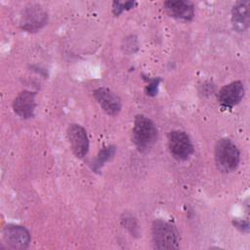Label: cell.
Returning a JSON list of instances; mask_svg holds the SVG:
<instances>
[{
  "instance_id": "1",
  "label": "cell",
  "mask_w": 250,
  "mask_h": 250,
  "mask_svg": "<svg viewBox=\"0 0 250 250\" xmlns=\"http://www.w3.org/2000/svg\"><path fill=\"white\" fill-rule=\"evenodd\" d=\"M157 137V128L150 118L143 114H139L135 117L132 140L140 151H145L150 148L156 142Z\"/></svg>"
},
{
  "instance_id": "2",
  "label": "cell",
  "mask_w": 250,
  "mask_h": 250,
  "mask_svg": "<svg viewBox=\"0 0 250 250\" xmlns=\"http://www.w3.org/2000/svg\"><path fill=\"white\" fill-rule=\"evenodd\" d=\"M214 155L217 168L223 173H230L238 167L240 152L236 145L229 139L223 138L217 141Z\"/></svg>"
},
{
  "instance_id": "3",
  "label": "cell",
  "mask_w": 250,
  "mask_h": 250,
  "mask_svg": "<svg viewBox=\"0 0 250 250\" xmlns=\"http://www.w3.org/2000/svg\"><path fill=\"white\" fill-rule=\"evenodd\" d=\"M151 236L155 249H177L180 246V233L169 222L155 220L152 223Z\"/></svg>"
},
{
  "instance_id": "4",
  "label": "cell",
  "mask_w": 250,
  "mask_h": 250,
  "mask_svg": "<svg viewBox=\"0 0 250 250\" xmlns=\"http://www.w3.org/2000/svg\"><path fill=\"white\" fill-rule=\"evenodd\" d=\"M168 146L171 155L178 161L188 160L193 153V145L189 136L180 130L170 132Z\"/></svg>"
},
{
  "instance_id": "5",
  "label": "cell",
  "mask_w": 250,
  "mask_h": 250,
  "mask_svg": "<svg viewBox=\"0 0 250 250\" xmlns=\"http://www.w3.org/2000/svg\"><path fill=\"white\" fill-rule=\"evenodd\" d=\"M245 93L244 85L241 81H233L225 85L218 94V101L224 110L231 109L238 104Z\"/></svg>"
},
{
  "instance_id": "6",
  "label": "cell",
  "mask_w": 250,
  "mask_h": 250,
  "mask_svg": "<svg viewBox=\"0 0 250 250\" xmlns=\"http://www.w3.org/2000/svg\"><path fill=\"white\" fill-rule=\"evenodd\" d=\"M66 136L73 154L78 158H83L89 150V139L86 130L79 124H71L67 128Z\"/></svg>"
},
{
  "instance_id": "7",
  "label": "cell",
  "mask_w": 250,
  "mask_h": 250,
  "mask_svg": "<svg viewBox=\"0 0 250 250\" xmlns=\"http://www.w3.org/2000/svg\"><path fill=\"white\" fill-rule=\"evenodd\" d=\"M3 239L11 249H26L30 243V234L22 226L7 225L3 229Z\"/></svg>"
},
{
  "instance_id": "8",
  "label": "cell",
  "mask_w": 250,
  "mask_h": 250,
  "mask_svg": "<svg viewBox=\"0 0 250 250\" xmlns=\"http://www.w3.org/2000/svg\"><path fill=\"white\" fill-rule=\"evenodd\" d=\"M95 100L102 109L108 115L115 116L121 110V100L110 89L105 87L98 88L93 93Z\"/></svg>"
},
{
  "instance_id": "9",
  "label": "cell",
  "mask_w": 250,
  "mask_h": 250,
  "mask_svg": "<svg viewBox=\"0 0 250 250\" xmlns=\"http://www.w3.org/2000/svg\"><path fill=\"white\" fill-rule=\"evenodd\" d=\"M36 107L35 93L31 91L21 92L13 102V109L21 118L27 119L34 115Z\"/></svg>"
},
{
  "instance_id": "10",
  "label": "cell",
  "mask_w": 250,
  "mask_h": 250,
  "mask_svg": "<svg viewBox=\"0 0 250 250\" xmlns=\"http://www.w3.org/2000/svg\"><path fill=\"white\" fill-rule=\"evenodd\" d=\"M47 22L46 12L37 5L25 9L21 17V28L27 31H34L41 28Z\"/></svg>"
},
{
  "instance_id": "11",
  "label": "cell",
  "mask_w": 250,
  "mask_h": 250,
  "mask_svg": "<svg viewBox=\"0 0 250 250\" xmlns=\"http://www.w3.org/2000/svg\"><path fill=\"white\" fill-rule=\"evenodd\" d=\"M250 2L239 1L231 10V23L233 28L238 32L247 30L250 22Z\"/></svg>"
},
{
  "instance_id": "12",
  "label": "cell",
  "mask_w": 250,
  "mask_h": 250,
  "mask_svg": "<svg viewBox=\"0 0 250 250\" xmlns=\"http://www.w3.org/2000/svg\"><path fill=\"white\" fill-rule=\"evenodd\" d=\"M164 7L169 16L184 21H190L194 16V7L190 1H166Z\"/></svg>"
},
{
  "instance_id": "13",
  "label": "cell",
  "mask_w": 250,
  "mask_h": 250,
  "mask_svg": "<svg viewBox=\"0 0 250 250\" xmlns=\"http://www.w3.org/2000/svg\"><path fill=\"white\" fill-rule=\"evenodd\" d=\"M114 153H115V146H107V147H104V148L99 152L95 163H93V164H94L93 169H94L95 171H99V169H100L101 167H103V165H104L106 161L110 160V159L113 157Z\"/></svg>"
},
{
  "instance_id": "14",
  "label": "cell",
  "mask_w": 250,
  "mask_h": 250,
  "mask_svg": "<svg viewBox=\"0 0 250 250\" xmlns=\"http://www.w3.org/2000/svg\"><path fill=\"white\" fill-rule=\"evenodd\" d=\"M134 6V2H126V3H118L114 2V8L113 13L115 15H119L124 10H129Z\"/></svg>"
},
{
  "instance_id": "15",
  "label": "cell",
  "mask_w": 250,
  "mask_h": 250,
  "mask_svg": "<svg viewBox=\"0 0 250 250\" xmlns=\"http://www.w3.org/2000/svg\"><path fill=\"white\" fill-rule=\"evenodd\" d=\"M122 221L124 222V226L132 232V233H137V224L136 221L133 220L132 217L125 215V218L122 219Z\"/></svg>"
},
{
  "instance_id": "16",
  "label": "cell",
  "mask_w": 250,
  "mask_h": 250,
  "mask_svg": "<svg viewBox=\"0 0 250 250\" xmlns=\"http://www.w3.org/2000/svg\"><path fill=\"white\" fill-rule=\"evenodd\" d=\"M159 79H152L150 80V82L148 83V85L146 86V95L148 96H154L157 93V88H158V84H159Z\"/></svg>"
},
{
  "instance_id": "17",
  "label": "cell",
  "mask_w": 250,
  "mask_h": 250,
  "mask_svg": "<svg viewBox=\"0 0 250 250\" xmlns=\"http://www.w3.org/2000/svg\"><path fill=\"white\" fill-rule=\"evenodd\" d=\"M233 225H234L235 228L239 229L241 231L242 230H245V231L248 230V222H242L241 220H237V221L233 222Z\"/></svg>"
}]
</instances>
